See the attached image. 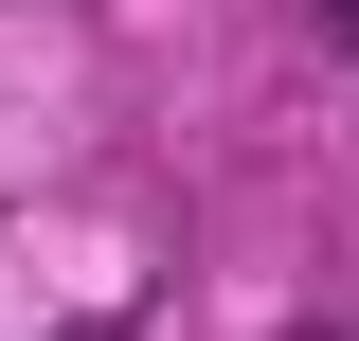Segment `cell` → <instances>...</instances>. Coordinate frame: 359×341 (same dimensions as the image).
Segmentation results:
<instances>
[{"instance_id": "6da1fadb", "label": "cell", "mask_w": 359, "mask_h": 341, "mask_svg": "<svg viewBox=\"0 0 359 341\" xmlns=\"http://www.w3.org/2000/svg\"><path fill=\"white\" fill-rule=\"evenodd\" d=\"M323 36H341V54H359V0H323Z\"/></svg>"}, {"instance_id": "7a4b0ae2", "label": "cell", "mask_w": 359, "mask_h": 341, "mask_svg": "<svg viewBox=\"0 0 359 341\" xmlns=\"http://www.w3.org/2000/svg\"><path fill=\"white\" fill-rule=\"evenodd\" d=\"M287 341H359V323H287Z\"/></svg>"}]
</instances>
